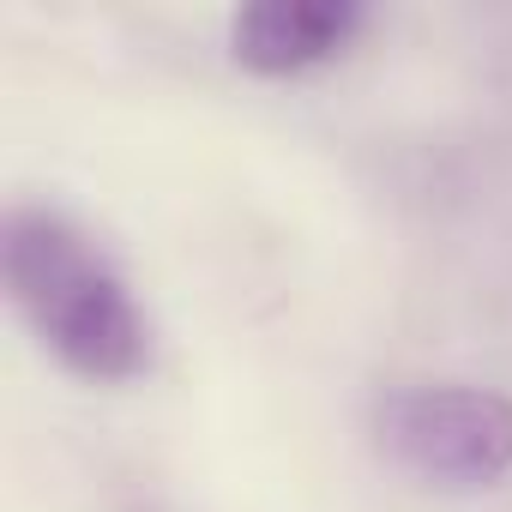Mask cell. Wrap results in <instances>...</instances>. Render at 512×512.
Returning a JSON list of instances; mask_svg holds the SVG:
<instances>
[{
    "instance_id": "obj_1",
    "label": "cell",
    "mask_w": 512,
    "mask_h": 512,
    "mask_svg": "<svg viewBox=\"0 0 512 512\" xmlns=\"http://www.w3.org/2000/svg\"><path fill=\"white\" fill-rule=\"evenodd\" d=\"M0 284L13 314L55 368L85 386H133L157 362L151 314L139 308L109 247L43 199H13L0 217Z\"/></svg>"
},
{
    "instance_id": "obj_2",
    "label": "cell",
    "mask_w": 512,
    "mask_h": 512,
    "mask_svg": "<svg viewBox=\"0 0 512 512\" xmlns=\"http://www.w3.org/2000/svg\"><path fill=\"white\" fill-rule=\"evenodd\" d=\"M374 452L434 494H488L512 476V398L470 380H392L368 404Z\"/></svg>"
},
{
    "instance_id": "obj_3",
    "label": "cell",
    "mask_w": 512,
    "mask_h": 512,
    "mask_svg": "<svg viewBox=\"0 0 512 512\" xmlns=\"http://www.w3.org/2000/svg\"><path fill=\"white\" fill-rule=\"evenodd\" d=\"M368 7L356 0H253L229 19V61L253 79H308L356 49Z\"/></svg>"
},
{
    "instance_id": "obj_4",
    "label": "cell",
    "mask_w": 512,
    "mask_h": 512,
    "mask_svg": "<svg viewBox=\"0 0 512 512\" xmlns=\"http://www.w3.org/2000/svg\"><path fill=\"white\" fill-rule=\"evenodd\" d=\"M139 512H163V506H151V500H145V506H139Z\"/></svg>"
}]
</instances>
